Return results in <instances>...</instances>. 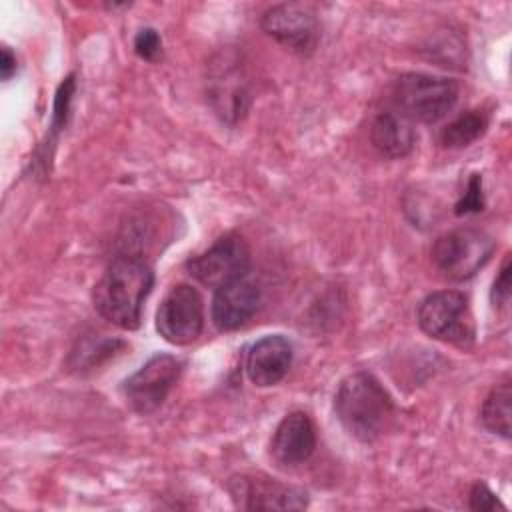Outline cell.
Instances as JSON below:
<instances>
[{"label":"cell","mask_w":512,"mask_h":512,"mask_svg":"<svg viewBox=\"0 0 512 512\" xmlns=\"http://www.w3.org/2000/svg\"><path fill=\"white\" fill-rule=\"evenodd\" d=\"M334 412L350 436L374 442L394 418V400L374 374L354 372L340 382Z\"/></svg>","instance_id":"7a4b0ae2"},{"label":"cell","mask_w":512,"mask_h":512,"mask_svg":"<svg viewBox=\"0 0 512 512\" xmlns=\"http://www.w3.org/2000/svg\"><path fill=\"white\" fill-rule=\"evenodd\" d=\"M204 328V302L196 288L188 284L174 286L158 306L156 330L176 346L194 342Z\"/></svg>","instance_id":"ba28073f"},{"label":"cell","mask_w":512,"mask_h":512,"mask_svg":"<svg viewBox=\"0 0 512 512\" xmlns=\"http://www.w3.org/2000/svg\"><path fill=\"white\" fill-rule=\"evenodd\" d=\"M292 358V342L282 334H268L250 346L246 356V376L254 386H274L288 374Z\"/></svg>","instance_id":"4fadbf2b"},{"label":"cell","mask_w":512,"mask_h":512,"mask_svg":"<svg viewBox=\"0 0 512 512\" xmlns=\"http://www.w3.org/2000/svg\"><path fill=\"white\" fill-rule=\"evenodd\" d=\"M510 294H512V290H510V258H506L498 276H496V280H494V284H492V294L490 296H492L494 308L508 306Z\"/></svg>","instance_id":"7402d4cb"},{"label":"cell","mask_w":512,"mask_h":512,"mask_svg":"<svg viewBox=\"0 0 512 512\" xmlns=\"http://www.w3.org/2000/svg\"><path fill=\"white\" fill-rule=\"evenodd\" d=\"M14 74H16V56L12 54L10 48L4 46L0 54V76L2 80H10Z\"/></svg>","instance_id":"603a6c76"},{"label":"cell","mask_w":512,"mask_h":512,"mask_svg":"<svg viewBox=\"0 0 512 512\" xmlns=\"http://www.w3.org/2000/svg\"><path fill=\"white\" fill-rule=\"evenodd\" d=\"M154 286L152 266L138 254L116 256L94 286L96 312L122 330H136Z\"/></svg>","instance_id":"6da1fadb"},{"label":"cell","mask_w":512,"mask_h":512,"mask_svg":"<svg viewBox=\"0 0 512 512\" xmlns=\"http://www.w3.org/2000/svg\"><path fill=\"white\" fill-rule=\"evenodd\" d=\"M316 450V428L306 412H290L276 426L270 454L278 464H304Z\"/></svg>","instance_id":"5bb4252c"},{"label":"cell","mask_w":512,"mask_h":512,"mask_svg":"<svg viewBox=\"0 0 512 512\" xmlns=\"http://www.w3.org/2000/svg\"><path fill=\"white\" fill-rule=\"evenodd\" d=\"M488 128V116L482 110H466L448 122L440 132L444 148H466L476 142Z\"/></svg>","instance_id":"e0dca14e"},{"label":"cell","mask_w":512,"mask_h":512,"mask_svg":"<svg viewBox=\"0 0 512 512\" xmlns=\"http://www.w3.org/2000/svg\"><path fill=\"white\" fill-rule=\"evenodd\" d=\"M458 100V84L450 78L408 72L392 86L394 108L410 122L434 124L448 116Z\"/></svg>","instance_id":"277c9868"},{"label":"cell","mask_w":512,"mask_h":512,"mask_svg":"<svg viewBox=\"0 0 512 512\" xmlns=\"http://www.w3.org/2000/svg\"><path fill=\"white\" fill-rule=\"evenodd\" d=\"M496 242L482 230L456 228L442 236L432 246V262L448 280L472 278L494 254Z\"/></svg>","instance_id":"8992f818"},{"label":"cell","mask_w":512,"mask_h":512,"mask_svg":"<svg viewBox=\"0 0 512 512\" xmlns=\"http://www.w3.org/2000/svg\"><path fill=\"white\" fill-rule=\"evenodd\" d=\"M206 100L214 114L234 126L252 106V84L244 58L234 48H220L206 64Z\"/></svg>","instance_id":"3957f363"},{"label":"cell","mask_w":512,"mask_h":512,"mask_svg":"<svg viewBox=\"0 0 512 512\" xmlns=\"http://www.w3.org/2000/svg\"><path fill=\"white\" fill-rule=\"evenodd\" d=\"M418 326L434 340L470 346L474 342V320L468 296L458 290H440L426 296L416 314Z\"/></svg>","instance_id":"5b68a950"},{"label":"cell","mask_w":512,"mask_h":512,"mask_svg":"<svg viewBox=\"0 0 512 512\" xmlns=\"http://www.w3.org/2000/svg\"><path fill=\"white\" fill-rule=\"evenodd\" d=\"M468 500H470V502H468L470 508L476 510V512H492V510H496V508L504 510L502 502L494 496V492H492L484 482H476V484L472 486Z\"/></svg>","instance_id":"44dd1931"},{"label":"cell","mask_w":512,"mask_h":512,"mask_svg":"<svg viewBox=\"0 0 512 512\" xmlns=\"http://www.w3.org/2000/svg\"><path fill=\"white\" fill-rule=\"evenodd\" d=\"M116 346H124L120 340H84L72 350V366L76 370H86L98 366L102 360L116 352Z\"/></svg>","instance_id":"ac0fdd59"},{"label":"cell","mask_w":512,"mask_h":512,"mask_svg":"<svg viewBox=\"0 0 512 512\" xmlns=\"http://www.w3.org/2000/svg\"><path fill=\"white\" fill-rule=\"evenodd\" d=\"M262 304V288L248 272L220 288L212 298V322L218 330L230 332L244 326Z\"/></svg>","instance_id":"7c38bea8"},{"label":"cell","mask_w":512,"mask_h":512,"mask_svg":"<svg viewBox=\"0 0 512 512\" xmlns=\"http://www.w3.org/2000/svg\"><path fill=\"white\" fill-rule=\"evenodd\" d=\"M184 362L172 354L152 356L124 382V398L138 414L158 410L182 374Z\"/></svg>","instance_id":"52a82bcc"},{"label":"cell","mask_w":512,"mask_h":512,"mask_svg":"<svg viewBox=\"0 0 512 512\" xmlns=\"http://www.w3.org/2000/svg\"><path fill=\"white\" fill-rule=\"evenodd\" d=\"M482 210H484L482 178H480V174H472L470 180H468L464 196L454 206V212L458 216H464V214H474V212H482Z\"/></svg>","instance_id":"d6986e66"},{"label":"cell","mask_w":512,"mask_h":512,"mask_svg":"<svg viewBox=\"0 0 512 512\" xmlns=\"http://www.w3.org/2000/svg\"><path fill=\"white\" fill-rule=\"evenodd\" d=\"M510 402L512 386L510 378H504L502 382L492 386L480 408V420L488 432L510 438Z\"/></svg>","instance_id":"2e32d148"},{"label":"cell","mask_w":512,"mask_h":512,"mask_svg":"<svg viewBox=\"0 0 512 512\" xmlns=\"http://www.w3.org/2000/svg\"><path fill=\"white\" fill-rule=\"evenodd\" d=\"M260 26L280 46L296 54L314 52L320 38L314 12L298 2H282L268 8L260 18Z\"/></svg>","instance_id":"8fae6325"},{"label":"cell","mask_w":512,"mask_h":512,"mask_svg":"<svg viewBox=\"0 0 512 512\" xmlns=\"http://www.w3.org/2000/svg\"><path fill=\"white\" fill-rule=\"evenodd\" d=\"M188 272L200 284L220 288L250 272V248L242 236L226 234L188 260Z\"/></svg>","instance_id":"9c48e42d"},{"label":"cell","mask_w":512,"mask_h":512,"mask_svg":"<svg viewBox=\"0 0 512 512\" xmlns=\"http://www.w3.org/2000/svg\"><path fill=\"white\" fill-rule=\"evenodd\" d=\"M234 506L242 510H302L308 494L266 474H236L228 480Z\"/></svg>","instance_id":"30bf717a"},{"label":"cell","mask_w":512,"mask_h":512,"mask_svg":"<svg viewBox=\"0 0 512 512\" xmlns=\"http://www.w3.org/2000/svg\"><path fill=\"white\" fill-rule=\"evenodd\" d=\"M370 142L386 158H404L416 144V132L406 116L390 108L372 118Z\"/></svg>","instance_id":"9a60e30c"},{"label":"cell","mask_w":512,"mask_h":512,"mask_svg":"<svg viewBox=\"0 0 512 512\" xmlns=\"http://www.w3.org/2000/svg\"><path fill=\"white\" fill-rule=\"evenodd\" d=\"M134 52L148 62H156L162 54V38L154 28L138 30L134 38Z\"/></svg>","instance_id":"ffe728a7"}]
</instances>
